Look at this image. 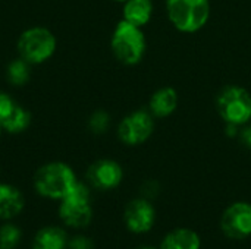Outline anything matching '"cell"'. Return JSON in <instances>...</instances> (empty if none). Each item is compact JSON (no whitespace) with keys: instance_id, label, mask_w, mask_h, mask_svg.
I'll return each mask as SVG.
<instances>
[{"instance_id":"cell-10","label":"cell","mask_w":251,"mask_h":249,"mask_svg":"<svg viewBox=\"0 0 251 249\" xmlns=\"http://www.w3.org/2000/svg\"><path fill=\"white\" fill-rule=\"evenodd\" d=\"M124 179L122 166L112 158L96 160L87 170V183L99 191H112Z\"/></svg>"},{"instance_id":"cell-1","label":"cell","mask_w":251,"mask_h":249,"mask_svg":"<svg viewBox=\"0 0 251 249\" xmlns=\"http://www.w3.org/2000/svg\"><path fill=\"white\" fill-rule=\"evenodd\" d=\"M78 182V178L68 163L62 160L47 161L37 169L32 178V185L35 192L46 200L60 201L63 200L74 185Z\"/></svg>"},{"instance_id":"cell-19","label":"cell","mask_w":251,"mask_h":249,"mask_svg":"<svg viewBox=\"0 0 251 249\" xmlns=\"http://www.w3.org/2000/svg\"><path fill=\"white\" fill-rule=\"evenodd\" d=\"M22 239V232L18 226L6 223L0 227V249H15Z\"/></svg>"},{"instance_id":"cell-23","label":"cell","mask_w":251,"mask_h":249,"mask_svg":"<svg viewBox=\"0 0 251 249\" xmlns=\"http://www.w3.org/2000/svg\"><path fill=\"white\" fill-rule=\"evenodd\" d=\"M3 134H4V132H3V129H1V126H0V139H1V136H3Z\"/></svg>"},{"instance_id":"cell-3","label":"cell","mask_w":251,"mask_h":249,"mask_svg":"<svg viewBox=\"0 0 251 249\" xmlns=\"http://www.w3.org/2000/svg\"><path fill=\"white\" fill-rule=\"evenodd\" d=\"M147 48L146 35L141 26L121 19L110 37V50L118 62L125 66L138 65Z\"/></svg>"},{"instance_id":"cell-13","label":"cell","mask_w":251,"mask_h":249,"mask_svg":"<svg viewBox=\"0 0 251 249\" xmlns=\"http://www.w3.org/2000/svg\"><path fill=\"white\" fill-rule=\"evenodd\" d=\"M178 92L172 87H163L153 92L149 103V112L154 119H163L171 116L178 107Z\"/></svg>"},{"instance_id":"cell-2","label":"cell","mask_w":251,"mask_h":249,"mask_svg":"<svg viewBox=\"0 0 251 249\" xmlns=\"http://www.w3.org/2000/svg\"><path fill=\"white\" fill-rule=\"evenodd\" d=\"M56 34L43 25L25 28L16 40V54L32 66H41L51 60L57 51Z\"/></svg>"},{"instance_id":"cell-15","label":"cell","mask_w":251,"mask_h":249,"mask_svg":"<svg viewBox=\"0 0 251 249\" xmlns=\"http://www.w3.org/2000/svg\"><path fill=\"white\" fill-rule=\"evenodd\" d=\"M153 15V1L151 0H126L122 3V19L137 25L146 26Z\"/></svg>"},{"instance_id":"cell-12","label":"cell","mask_w":251,"mask_h":249,"mask_svg":"<svg viewBox=\"0 0 251 249\" xmlns=\"http://www.w3.org/2000/svg\"><path fill=\"white\" fill-rule=\"evenodd\" d=\"M25 207L24 194L13 185L0 182V220L7 222L22 213Z\"/></svg>"},{"instance_id":"cell-16","label":"cell","mask_w":251,"mask_h":249,"mask_svg":"<svg viewBox=\"0 0 251 249\" xmlns=\"http://www.w3.org/2000/svg\"><path fill=\"white\" fill-rule=\"evenodd\" d=\"M68 235L57 226L40 229L32 241V249H68Z\"/></svg>"},{"instance_id":"cell-20","label":"cell","mask_w":251,"mask_h":249,"mask_svg":"<svg viewBox=\"0 0 251 249\" xmlns=\"http://www.w3.org/2000/svg\"><path fill=\"white\" fill-rule=\"evenodd\" d=\"M68 249H94V244L90 238L78 235L69 239L68 242Z\"/></svg>"},{"instance_id":"cell-8","label":"cell","mask_w":251,"mask_h":249,"mask_svg":"<svg viewBox=\"0 0 251 249\" xmlns=\"http://www.w3.org/2000/svg\"><path fill=\"white\" fill-rule=\"evenodd\" d=\"M32 123L31 112L9 91H0V126L7 135H21Z\"/></svg>"},{"instance_id":"cell-6","label":"cell","mask_w":251,"mask_h":249,"mask_svg":"<svg viewBox=\"0 0 251 249\" xmlns=\"http://www.w3.org/2000/svg\"><path fill=\"white\" fill-rule=\"evenodd\" d=\"M216 110L225 123L244 126L251 120V94L243 87L228 85L216 97Z\"/></svg>"},{"instance_id":"cell-22","label":"cell","mask_w":251,"mask_h":249,"mask_svg":"<svg viewBox=\"0 0 251 249\" xmlns=\"http://www.w3.org/2000/svg\"><path fill=\"white\" fill-rule=\"evenodd\" d=\"M138 249H157V248H153V247H141V248Z\"/></svg>"},{"instance_id":"cell-18","label":"cell","mask_w":251,"mask_h":249,"mask_svg":"<svg viewBox=\"0 0 251 249\" xmlns=\"http://www.w3.org/2000/svg\"><path fill=\"white\" fill-rule=\"evenodd\" d=\"M112 125V117L110 114L103 110V109H97L94 110L90 116H88V120H87V128L88 131L93 134V135H104L107 134L109 128Z\"/></svg>"},{"instance_id":"cell-5","label":"cell","mask_w":251,"mask_h":249,"mask_svg":"<svg viewBox=\"0 0 251 249\" xmlns=\"http://www.w3.org/2000/svg\"><path fill=\"white\" fill-rule=\"evenodd\" d=\"M87 182L78 181L71 192L60 200L59 205V217L60 220L74 229L87 227L93 219V207H91V191Z\"/></svg>"},{"instance_id":"cell-9","label":"cell","mask_w":251,"mask_h":249,"mask_svg":"<svg viewBox=\"0 0 251 249\" xmlns=\"http://www.w3.org/2000/svg\"><path fill=\"white\" fill-rule=\"evenodd\" d=\"M221 229L231 239L251 236V204L244 201L231 204L221 217Z\"/></svg>"},{"instance_id":"cell-4","label":"cell","mask_w":251,"mask_h":249,"mask_svg":"<svg viewBox=\"0 0 251 249\" xmlns=\"http://www.w3.org/2000/svg\"><path fill=\"white\" fill-rule=\"evenodd\" d=\"M166 13L175 29L194 34L203 29L210 18V0H166Z\"/></svg>"},{"instance_id":"cell-11","label":"cell","mask_w":251,"mask_h":249,"mask_svg":"<svg viewBox=\"0 0 251 249\" xmlns=\"http://www.w3.org/2000/svg\"><path fill=\"white\" fill-rule=\"evenodd\" d=\"M124 220L129 232L143 235L150 232L156 222V211L147 198H137L126 204Z\"/></svg>"},{"instance_id":"cell-14","label":"cell","mask_w":251,"mask_h":249,"mask_svg":"<svg viewBox=\"0 0 251 249\" xmlns=\"http://www.w3.org/2000/svg\"><path fill=\"white\" fill-rule=\"evenodd\" d=\"M32 65L22 59L21 56H15L6 63L4 68V79L13 88L25 87L32 78Z\"/></svg>"},{"instance_id":"cell-7","label":"cell","mask_w":251,"mask_h":249,"mask_svg":"<svg viewBox=\"0 0 251 249\" xmlns=\"http://www.w3.org/2000/svg\"><path fill=\"white\" fill-rule=\"evenodd\" d=\"M154 131V117L146 109H138L126 114L118 125V139L128 145L137 147L149 141Z\"/></svg>"},{"instance_id":"cell-24","label":"cell","mask_w":251,"mask_h":249,"mask_svg":"<svg viewBox=\"0 0 251 249\" xmlns=\"http://www.w3.org/2000/svg\"><path fill=\"white\" fill-rule=\"evenodd\" d=\"M113 1H118V3H124V1H126V0H113Z\"/></svg>"},{"instance_id":"cell-21","label":"cell","mask_w":251,"mask_h":249,"mask_svg":"<svg viewBox=\"0 0 251 249\" xmlns=\"http://www.w3.org/2000/svg\"><path fill=\"white\" fill-rule=\"evenodd\" d=\"M238 138H240V142L246 147L251 150V125H244V128L240 131L238 134Z\"/></svg>"},{"instance_id":"cell-17","label":"cell","mask_w":251,"mask_h":249,"mask_svg":"<svg viewBox=\"0 0 251 249\" xmlns=\"http://www.w3.org/2000/svg\"><path fill=\"white\" fill-rule=\"evenodd\" d=\"M201 248V239L200 236L187 227L175 229L169 232L162 244L160 249H200Z\"/></svg>"}]
</instances>
